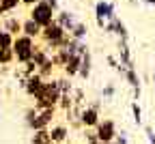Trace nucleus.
<instances>
[{
  "mask_svg": "<svg viewBox=\"0 0 155 144\" xmlns=\"http://www.w3.org/2000/svg\"><path fill=\"white\" fill-rule=\"evenodd\" d=\"M101 144H116V142H101Z\"/></svg>",
  "mask_w": 155,
  "mask_h": 144,
  "instance_id": "nucleus-28",
  "label": "nucleus"
},
{
  "mask_svg": "<svg viewBox=\"0 0 155 144\" xmlns=\"http://www.w3.org/2000/svg\"><path fill=\"white\" fill-rule=\"evenodd\" d=\"M56 116V108H48V110H41L37 112V118L30 123V129L32 131H39V129H48L52 125V120Z\"/></svg>",
  "mask_w": 155,
  "mask_h": 144,
  "instance_id": "nucleus-6",
  "label": "nucleus"
},
{
  "mask_svg": "<svg viewBox=\"0 0 155 144\" xmlns=\"http://www.w3.org/2000/svg\"><path fill=\"white\" fill-rule=\"evenodd\" d=\"M13 60H15V56H13V50H11V47L0 50V65H2V67H9Z\"/></svg>",
  "mask_w": 155,
  "mask_h": 144,
  "instance_id": "nucleus-17",
  "label": "nucleus"
},
{
  "mask_svg": "<svg viewBox=\"0 0 155 144\" xmlns=\"http://www.w3.org/2000/svg\"><path fill=\"white\" fill-rule=\"evenodd\" d=\"M35 118H37V110H35V108H26V112H24V123L30 127V123H32Z\"/></svg>",
  "mask_w": 155,
  "mask_h": 144,
  "instance_id": "nucleus-21",
  "label": "nucleus"
},
{
  "mask_svg": "<svg viewBox=\"0 0 155 144\" xmlns=\"http://www.w3.org/2000/svg\"><path fill=\"white\" fill-rule=\"evenodd\" d=\"M54 15H56L54 9H50L43 0H39L35 7H30V13H28V17L32 19L37 26H41V28H45V26H50L54 22Z\"/></svg>",
  "mask_w": 155,
  "mask_h": 144,
  "instance_id": "nucleus-3",
  "label": "nucleus"
},
{
  "mask_svg": "<svg viewBox=\"0 0 155 144\" xmlns=\"http://www.w3.org/2000/svg\"><path fill=\"white\" fill-rule=\"evenodd\" d=\"M54 69H56V67H54V63H52V58H48L43 65H39V67H37V73H39V75H41V77L48 82V80H52Z\"/></svg>",
  "mask_w": 155,
  "mask_h": 144,
  "instance_id": "nucleus-13",
  "label": "nucleus"
},
{
  "mask_svg": "<svg viewBox=\"0 0 155 144\" xmlns=\"http://www.w3.org/2000/svg\"><path fill=\"white\" fill-rule=\"evenodd\" d=\"M19 73H22L24 77H28V75H35V73H37V65H35V60L30 58L28 63H24V65H22V69H19Z\"/></svg>",
  "mask_w": 155,
  "mask_h": 144,
  "instance_id": "nucleus-19",
  "label": "nucleus"
},
{
  "mask_svg": "<svg viewBox=\"0 0 155 144\" xmlns=\"http://www.w3.org/2000/svg\"><path fill=\"white\" fill-rule=\"evenodd\" d=\"M58 99H61V88H58V82L52 77V80H48L45 84H43L41 93L35 97V106L32 108L37 112L48 110V108H56L58 106Z\"/></svg>",
  "mask_w": 155,
  "mask_h": 144,
  "instance_id": "nucleus-1",
  "label": "nucleus"
},
{
  "mask_svg": "<svg viewBox=\"0 0 155 144\" xmlns=\"http://www.w3.org/2000/svg\"><path fill=\"white\" fill-rule=\"evenodd\" d=\"M91 52L86 50L82 56H80V69H78V75H80L82 80H88V75H91Z\"/></svg>",
  "mask_w": 155,
  "mask_h": 144,
  "instance_id": "nucleus-11",
  "label": "nucleus"
},
{
  "mask_svg": "<svg viewBox=\"0 0 155 144\" xmlns=\"http://www.w3.org/2000/svg\"><path fill=\"white\" fill-rule=\"evenodd\" d=\"M48 131H50L52 144H63V142H67V138H69V127H67V125H50Z\"/></svg>",
  "mask_w": 155,
  "mask_h": 144,
  "instance_id": "nucleus-8",
  "label": "nucleus"
},
{
  "mask_svg": "<svg viewBox=\"0 0 155 144\" xmlns=\"http://www.w3.org/2000/svg\"><path fill=\"white\" fill-rule=\"evenodd\" d=\"M97 17H99V22H104V17H112V7L106 5V2H97Z\"/></svg>",
  "mask_w": 155,
  "mask_h": 144,
  "instance_id": "nucleus-16",
  "label": "nucleus"
},
{
  "mask_svg": "<svg viewBox=\"0 0 155 144\" xmlns=\"http://www.w3.org/2000/svg\"><path fill=\"white\" fill-rule=\"evenodd\" d=\"M131 112H134V120L136 123H142V110L138 103H131Z\"/></svg>",
  "mask_w": 155,
  "mask_h": 144,
  "instance_id": "nucleus-22",
  "label": "nucleus"
},
{
  "mask_svg": "<svg viewBox=\"0 0 155 144\" xmlns=\"http://www.w3.org/2000/svg\"><path fill=\"white\" fill-rule=\"evenodd\" d=\"M0 99H2V90H0Z\"/></svg>",
  "mask_w": 155,
  "mask_h": 144,
  "instance_id": "nucleus-29",
  "label": "nucleus"
},
{
  "mask_svg": "<svg viewBox=\"0 0 155 144\" xmlns=\"http://www.w3.org/2000/svg\"><path fill=\"white\" fill-rule=\"evenodd\" d=\"M147 136H149V142H151V144H155V133H153V129H151V127H147Z\"/></svg>",
  "mask_w": 155,
  "mask_h": 144,
  "instance_id": "nucleus-26",
  "label": "nucleus"
},
{
  "mask_svg": "<svg viewBox=\"0 0 155 144\" xmlns=\"http://www.w3.org/2000/svg\"><path fill=\"white\" fill-rule=\"evenodd\" d=\"M95 136L99 142H114V138L119 136V131H116V123L112 118H104L97 123L95 127Z\"/></svg>",
  "mask_w": 155,
  "mask_h": 144,
  "instance_id": "nucleus-4",
  "label": "nucleus"
},
{
  "mask_svg": "<svg viewBox=\"0 0 155 144\" xmlns=\"http://www.w3.org/2000/svg\"><path fill=\"white\" fill-rule=\"evenodd\" d=\"M84 142H86V144H101L99 140H97L95 131H88V129H86V133H84Z\"/></svg>",
  "mask_w": 155,
  "mask_h": 144,
  "instance_id": "nucleus-23",
  "label": "nucleus"
},
{
  "mask_svg": "<svg viewBox=\"0 0 155 144\" xmlns=\"http://www.w3.org/2000/svg\"><path fill=\"white\" fill-rule=\"evenodd\" d=\"M0 84H2V77H0Z\"/></svg>",
  "mask_w": 155,
  "mask_h": 144,
  "instance_id": "nucleus-30",
  "label": "nucleus"
},
{
  "mask_svg": "<svg viewBox=\"0 0 155 144\" xmlns=\"http://www.w3.org/2000/svg\"><path fill=\"white\" fill-rule=\"evenodd\" d=\"M69 37H71V39H78V41H84V37H86V26L78 22V24L69 30Z\"/></svg>",
  "mask_w": 155,
  "mask_h": 144,
  "instance_id": "nucleus-15",
  "label": "nucleus"
},
{
  "mask_svg": "<svg viewBox=\"0 0 155 144\" xmlns=\"http://www.w3.org/2000/svg\"><path fill=\"white\" fill-rule=\"evenodd\" d=\"M78 69H80V56H75V54H71L69 58H67V63H65V67H63V71H65V77H75L78 75Z\"/></svg>",
  "mask_w": 155,
  "mask_h": 144,
  "instance_id": "nucleus-9",
  "label": "nucleus"
},
{
  "mask_svg": "<svg viewBox=\"0 0 155 144\" xmlns=\"http://www.w3.org/2000/svg\"><path fill=\"white\" fill-rule=\"evenodd\" d=\"M11 50H13L15 60H17L19 65H24V63H28V60L32 58V52H35V39H28V37H24V34H17V37L13 39Z\"/></svg>",
  "mask_w": 155,
  "mask_h": 144,
  "instance_id": "nucleus-2",
  "label": "nucleus"
},
{
  "mask_svg": "<svg viewBox=\"0 0 155 144\" xmlns=\"http://www.w3.org/2000/svg\"><path fill=\"white\" fill-rule=\"evenodd\" d=\"M153 80H155V75H153Z\"/></svg>",
  "mask_w": 155,
  "mask_h": 144,
  "instance_id": "nucleus-31",
  "label": "nucleus"
},
{
  "mask_svg": "<svg viewBox=\"0 0 155 144\" xmlns=\"http://www.w3.org/2000/svg\"><path fill=\"white\" fill-rule=\"evenodd\" d=\"M13 34H9L7 30H0V50H5V47H11L13 45Z\"/></svg>",
  "mask_w": 155,
  "mask_h": 144,
  "instance_id": "nucleus-20",
  "label": "nucleus"
},
{
  "mask_svg": "<svg viewBox=\"0 0 155 144\" xmlns=\"http://www.w3.org/2000/svg\"><path fill=\"white\" fill-rule=\"evenodd\" d=\"M114 142H116V144H129V142H127V136H125V133L116 136V138H114Z\"/></svg>",
  "mask_w": 155,
  "mask_h": 144,
  "instance_id": "nucleus-24",
  "label": "nucleus"
},
{
  "mask_svg": "<svg viewBox=\"0 0 155 144\" xmlns=\"http://www.w3.org/2000/svg\"><path fill=\"white\" fill-rule=\"evenodd\" d=\"M30 144H52V140H50V131H48V129H39V131H32Z\"/></svg>",
  "mask_w": 155,
  "mask_h": 144,
  "instance_id": "nucleus-14",
  "label": "nucleus"
},
{
  "mask_svg": "<svg viewBox=\"0 0 155 144\" xmlns=\"http://www.w3.org/2000/svg\"><path fill=\"white\" fill-rule=\"evenodd\" d=\"M101 120L99 116V106H84L80 110V125L86 129H95L97 123Z\"/></svg>",
  "mask_w": 155,
  "mask_h": 144,
  "instance_id": "nucleus-5",
  "label": "nucleus"
},
{
  "mask_svg": "<svg viewBox=\"0 0 155 144\" xmlns=\"http://www.w3.org/2000/svg\"><path fill=\"white\" fill-rule=\"evenodd\" d=\"M19 2H22V5H26V7H35V5L39 2V0H19Z\"/></svg>",
  "mask_w": 155,
  "mask_h": 144,
  "instance_id": "nucleus-27",
  "label": "nucleus"
},
{
  "mask_svg": "<svg viewBox=\"0 0 155 144\" xmlns=\"http://www.w3.org/2000/svg\"><path fill=\"white\" fill-rule=\"evenodd\" d=\"M19 5V0H0V15H5V13H9V11H13V9H17Z\"/></svg>",
  "mask_w": 155,
  "mask_h": 144,
  "instance_id": "nucleus-18",
  "label": "nucleus"
},
{
  "mask_svg": "<svg viewBox=\"0 0 155 144\" xmlns=\"http://www.w3.org/2000/svg\"><path fill=\"white\" fill-rule=\"evenodd\" d=\"M43 84H45V80L41 77V75H39V73H35V75H28L26 77V82H24V90H26V95L28 97H37L39 93H41V88H43Z\"/></svg>",
  "mask_w": 155,
  "mask_h": 144,
  "instance_id": "nucleus-7",
  "label": "nucleus"
},
{
  "mask_svg": "<svg viewBox=\"0 0 155 144\" xmlns=\"http://www.w3.org/2000/svg\"><path fill=\"white\" fill-rule=\"evenodd\" d=\"M22 34L28 37V39H39V34H41V26H37L32 19H24L22 22Z\"/></svg>",
  "mask_w": 155,
  "mask_h": 144,
  "instance_id": "nucleus-10",
  "label": "nucleus"
},
{
  "mask_svg": "<svg viewBox=\"0 0 155 144\" xmlns=\"http://www.w3.org/2000/svg\"><path fill=\"white\" fill-rule=\"evenodd\" d=\"M2 30H7L9 34L17 37V34H22V22H19L17 17H7V19H5V26H2Z\"/></svg>",
  "mask_w": 155,
  "mask_h": 144,
  "instance_id": "nucleus-12",
  "label": "nucleus"
},
{
  "mask_svg": "<svg viewBox=\"0 0 155 144\" xmlns=\"http://www.w3.org/2000/svg\"><path fill=\"white\" fill-rule=\"evenodd\" d=\"M112 95H114V86H106V88H104V97H106V99H110Z\"/></svg>",
  "mask_w": 155,
  "mask_h": 144,
  "instance_id": "nucleus-25",
  "label": "nucleus"
}]
</instances>
